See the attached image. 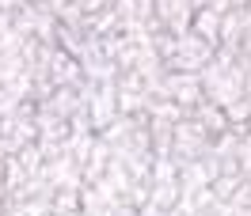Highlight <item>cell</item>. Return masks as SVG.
<instances>
[{
  "mask_svg": "<svg viewBox=\"0 0 251 216\" xmlns=\"http://www.w3.org/2000/svg\"><path fill=\"white\" fill-rule=\"evenodd\" d=\"M133 129H137V114H118V118H114L107 129H99L95 137H99V140H107L110 148H114V144H122V140L133 137Z\"/></svg>",
  "mask_w": 251,
  "mask_h": 216,
  "instance_id": "9c48e42d",
  "label": "cell"
},
{
  "mask_svg": "<svg viewBox=\"0 0 251 216\" xmlns=\"http://www.w3.org/2000/svg\"><path fill=\"white\" fill-rule=\"evenodd\" d=\"M114 87H118V110L122 114H141L152 103V95H149V87L141 84L137 72H122V76L114 80Z\"/></svg>",
  "mask_w": 251,
  "mask_h": 216,
  "instance_id": "5b68a950",
  "label": "cell"
},
{
  "mask_svg": "<svg viewBox=\"0 0 251 216\" xmlns=\"http://www.w3.org/2000/svg\"><path fill=\"white\" fill-rule=\"evenodd\" d=\"M209 133H205L202 125L194 122V118H183V122H175V129H172V159L183 167V163H190V159H202L205 155V148H209Z\"/></svg>",
  "mask_w": 251,
  "mask_h": 216,
  "instance_id": "7a4b0ae2",
  "label": "cell"
},
{
  "mask_svg": "<svg viewBox=\"0 0 251 216\" xmlns=\"http://www.w3.org/2000/svg\"><path fill=\"white\" fill-rule=\"evenodd\" d=\"M137 216H168V209H160V205H152V201H145L141 209H137Z\"/></svg>",
  "mask_w": 251,
  "mask_h": 216,
  "instance_id": "30bf717a",
  "label": "cell"
},
{
  "mask_svg": "<svg viewBox=\"0 0 251 216\" xmlns=\"http://www.w3.org/2000/svg\"><path fill=\"white\" fill-rule=\"evenodd\" d=\"M160 99H172V103H179V107L190 114V110L205 99L198 72H168L164 84H160Z\"/></svg>",
  "mask_w": 251,
  "mask_h": 216,
  "instance_id": "3957f363",
  "label": "cell"
},
{
  "mask_svg": "<svg viewBox=\"0 0 251 216\" xmlns=\"http://www.w3.org/2000/svg\"><path fill=\"white\" fill-rule=\"evenodd\" d=\"M122 110H118V87H114V80L110 84H99L92 95V103H88V118H92V129H107L114 118H118Z\"/></svg>",
  "mask_w": 251,
  "mask_h": 216,
  "instance_id": "277c9868",
  "label": "cell"
},
{
  "mask_svg": "<svg viewBox=\"0 0 251 216\" xmlns=\"http://www.w3.org/2000/svg\"><path fill=\"white\" fill-rule=\"evenodd\" d=\"M221 12H213V8H198L194 12V19H190V31L198 34V38H205L209 46H221Z\"/></svg>",
  "mask_w": 251,
  "mask_h": 216,
  "instance_id": "52a82bcc",
  "label": "cell"
},
{
  "mask_svg": "<svg viewBox=\"0 0 251 216\" xmlns=\"http://www.w3.org/2000/svg\"><path fill=\"white\" fill-rule=\"evenodd\" d=\"M110 144L107 140H99L95 137V144H92V155H88V163H84V186H92L95 178H103L107 174V163H110Z\"/></svg>",
  "mask_w": 251,
  "mask_h": 216,
  "instance_id": "ba28073f",
  "label": "cell"
},
{
  "mask_svg": "<svg viewBox=\"0 0 251 216\" xmlns=\"http://www.w3.org/2000/svg\"><path fill=\"white\" fill-rule=\"evenodd\" d=\"M213 53H217V46H209L205 38L187 31L183 38H175V53L164 61V68H168V72H202Z\"/></svg>",
  "mask_w": 251,
  "mask_h": 216,
  "instance_id": "6da1fadb",
  "label": "cell"
},
{
  "mask_svg": "<svg viewBox=\"0 0 251 216\" xmlns=\"http://www.w3.org/2000/svg\"><path fill=\"white\" fill-rule=\"evenodd\" d=\"M244 129H248V133H251V122H248V125H244Z\"/></svg>",
  "mask_w": 251,
  "mask_h": 216,
  "instance_id": "7c38bea8",
  "label": "cell"
},
{
  "mask_svg": "<svg viewBox=\"0 0 251 216\" xmlns=\"http://www.w3.org/2000/svg\"><path fill=\"white\" fill-rule=\"evenodd\" d=\"M228 216H251V205H248V209H232Z\"/></svg>",
  "mask_w": 251,
  "mask_h": 216,
  "instance_id": "8fae6325",
  "label": "cell"
},
{
  "mask_svg": "<svg viewBox=\"0 0 251 216\" xmlns=\"http://www.w3.org/2000/svg\"><path fill=\"white\" fill-rule=\"evenodd\" d=\"M190 118H194V122L202 125V129L209 133V137H221V133L228 129V118H225V110H221V107H213L209 99H202L198 107L190 110Z\"/></svg>",
  "mask_w": 251,
  "mask_h": 216,
  "instance_id": "8992f818",
  "label": "cell"
}]
</instances>
